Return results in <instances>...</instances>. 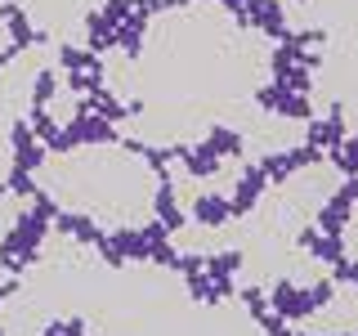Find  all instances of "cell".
Wrapping results in <instances>:
<instances>
[]
</instances>
